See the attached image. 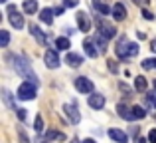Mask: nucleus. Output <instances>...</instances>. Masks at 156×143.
<instances>
[{"label":"nucleus","instance_id":"obj_1","mask_svg":"<svg viewBox=\"0 0 156 143\" xmlns=\"http://www.w3.org/2000/svg\"><path fill=\"white\" fill-rule=\"evenodd\" d=\"M12 66H14V70L20 73V76H24L28 81H34V84H38V77H36V73H34V70L30 68V64L26 62L24 58H20V56H12Z\"/></svg>","mask_w":156,"mask_h":143},{"label":"nucleus","instance_id":"obj_2","mask_svg":"<svg viewBox=\"0 0 156 143\" xmlns=\"http://www.w3.org/2000/svg\"><path fill=\"white\" fill-rule=\"evenodd\" d=\"M97 28H99V32H101V36H105L107 40H111V38H115L117 36V28L113 26L111 22H107L105 18H97Z\"/></svg>","mask_w":156,"mask_h":143},{"label":"nucleus","instance_id":"obj_3","mask_svg":"<svg viewBox=\"0 0 156 143\" xmlns=\"http://www.w3.org/2000/svg\"><path fill=\"white\" fill-rule=\"evenodd\" d=\"M18 97L20 100H34L36 97V84L34 81H24L22 85L18 88Z\"/></svg>","mask_w":156,"mask_h":143},{"label":"nucleus","instance_id":"obj_4","mask_svg":"<svg viewBox=\"0 0 156 143\" xmlns=\"http://www.w3.org/2000/svg\"><path fill=\"white\" fill-rule=\"evenodd\" d=\"M8 16H10V24L16 30H20V28L24 26V18H22V14L16 10V6H8Z\"/></svg>","mask_w":156,"mask_h":143},{"label":"nucleus","instance_id":"obj_5","mask_svg":"<svg viewBox=\"0 0 156 143\" xmlns=\"http://www.w3.org/2000/svg\"><path fill=\"white\" fill-rule=\"evenodd\" d=\"M63 113L71 119V123H79L81 115H79V111H77V103L75 101H73V103H65L63 105Z\"/></svg>","mask_w":156,"mask_h":143},{"label":"nucleus","instance_id":"obj_6","mask_svg":"<svg viewBox=\"0 0 156 143\" xmlns=\"http://www.w3.org/2000/svg\"><path fill=\"white\" fill-rule=\"evenodd\" d=\"M75 89L81 93H91L93 92V81L87 77H77L75 80Z\"/></svg>","mask_w":156,"mask_h":143},{"label":"nucleus","instance_id":"obj_7","mask_svg":"<svg viewBox=\"0 0 156 143\" xmlns=\"http://www.w3.org/2000/svg\"><path fill=\"white\" fill-rule=\"evenodd\" d=\"M44 60H46V66L51 68V70H55V68L59 66V56H57L55 50H46V54H44Z\"/></svg>","mask_w":156,"mask_h":143},{"label":"nucleus","instance_id":"obj_8","mask_svg":"<svg viewBox=\"0 0 156 143\" xmlns=\"http://www.w3.org/2000/svg\"><path fill=\"white\" fill-rule=\"evenodd\" d=\"M115 52H117L119 60L130 58V54H129V42H126V38H121V40H119V44H117V48H115Z\"/></svg>","mask_w":156,"mask_h":143},{"label":"nucleus","instance_id":"obj_9","mask_svg":"<svg viewBox=\"0 0 156 143\" xmlns=\"http://www.w3.org/2000/svg\"><path fill=\"white\" fill-rule=\"evenodd\" d=\"M77 26H79L81 32H89L91 30V20H89V16L85 14V12H77Z\"/></svg>","mask_w":156,"mask_h":143},{"label":"nucleus","instance_id":"obj_10","mask_svg":"<svg viewBox=\"0 0 156 143\" xmlns=\"http://www.w3.org/2000/svg\"><path fill=\"white\" fill-rule=\"evenodd\" d=\"M111 14H113V18L117 20V22L125 20L126 18V8H125V4H122V2H117L113 6V12H111Z\"/></svg>","mask_w":156,"mask_h":143},{"label":"nucleus","instance_id":"obj_11","mask_svg":"<svg viewBox=\"0 0 156 143\" xmlns=\"http://www.w3.org/2000/svg\"><path fill=\"white\" fill-rule=\"evenodd\" d=\"M83 48H85V54H87L89 58H97V56L101 54L99 50H95V40H91V38H85Z\"/></svg>","mask_w":156,"mask_h":143},{"label":"nucleus","instance_id":"obj_12","mask_svg":"<svg viewBox=\"0 0 156 143\" xmlns=\"http://www.w3.org/2000/svg\"><path fill=\"white\" fill-rule=\"evenodd\" d=\"M117 111H119V115H121L122 119H126V121H133V119H134L133 107H126L125 103H119V105H117Z\"/></svg>","mask_w":156,"mask_h":143},{"label":"nucleus","instance_id":"obj_13","mask_svg":"<svg viewBox=\"0 0 156 143\" xmlns=\"http://www.w3.org/2000/svg\"><path fill=\"white\" fill-rule=\"evenodd\" d=\"M109 137L113 141H117V143H126L129 141V135H126L125 131H121V129H109Z\"/></svg>","mask_w":156,"mask_h":143},{"label":"nucleus","instance_id":"obj_14","mask_svg":"<svg viewBox=\"0 0 156 143\" xmlns=\"http://www.w3.org/2000/svg\"><path fill=\"white\" fill-rule=\"evenodd\" d=\"M65 64H67V66H71V68H77V66H81V64H83V56L69 52V54L65 56Z\"/></svg>","mask_w":156,"mask_h":143},{"label":"nucleus","instance_id":"obj_15","mask_svg":"<svg viewBox=\"0 0 156 143\" xmlns=\"http://www.w3.org/2000/svg\"><path fill=\"white\" fill-rule=\"evenodd\" d=\"M89 105H91L93 109H103L105 107V97L99 96V93H95V96L89 97Z\"/></svg>","mask_w":156,"mask_h":143},{"label":"nucleus","instance_id":"obj_16","mask_svg":"<svg viewBox=\"0 0 156 143\" xmlns=\"http://www.w3.org/2000/svg\"><path fill=\"white\" fill-rule=\"evenodd\" d=\"M46 141H65V133L55 131V129H48V133H46Z\"/></svg>","mask_w":156,"mask_h":143},{"label":"nucleus","instance_id":"obj_17","mask_svg":"<svg viewBox=\"0 0 156 143\" xmlns=\"http://www.w3.org/2000/svg\"><path fill=\"white\" fill-rule=\"evenodd\" d=\"M40 20H42L44 24H50L53 22V10H50V8H44V10H40Z\"/></svg>","mask_w":156,"mask_h":143},{"label":"nucleus","instance_id":"obj_18","mask_svg":"<svg viewBox=\"0 0 156 143\" xmlns=\"http://www.w3.org/2000/svg\"><path fill=\"white\" fill-rule=\"evenodd\" d=\"M93 8H95V10H99L101 14H111V12H113V8L107 6L103 0H93Z\"/></svg>","mask_w":156,"mask_h":143},{"label":"nucleus","instance_id":"obj_19","mask_svg":"<svg viewBox=\"0 0 156 143\" xmlns=\"http://www.w3.org/2000/svg\"><path fill=\"white\" fill-rule=\"evenodd\" d=\"M24 12H26V14L38 12V0H24Z\"/></svg>","mask_w":156,"mask_h":143},{"label":"nucleus","instance_id":"obj_20","mask_svg":"<svg viewBox=\"0 0 156 143\" xmlns=\"http://www.w3.org/2000/svg\"><path fill=\"white\" fill-rule=\"evenodd\" d=\"M30 32H32V36H34V38L38 40L40 44H46V42H48V38H46V36H44V32L40 30L38 26H30Z\"/></svg>","mask_w":156,"mask_h":143},{"label":"nucleus","instance_id":"obj_21","mask_svg":"<svg viewBox=\"0 0 156 143\" xmlns=\"http://www.w3.org/2000/svg\"><path fill=\"white\" fill-rule=\"evenodd\" d=\"M134 88H136V92H146V80L142 76H138L134 80Z\"/></svg>","mask_w":156,"mask_h":143},{"label":"nucleus","instance_id":"obj_22","mask_svg":"<svg viewBox=\"0 0 156 143\" xmlns=\"http://www.w3.org/2000/svg\"><path fill=\"white\" fill-rule=\"evenodd\" d=\"M55 46H57V50H69V46H71V44H69L67 38H57L55 40Z\"/></svg>","mask_w":156,"mask_h":143},{"label":"nucleus","instance_id":"obj_23","mask_svg":"<svg viewBox=\"0 0 156 143\" xmlns=\"http://www.w3.org/2000/svg\"><path fill=\"white\" fill-rule=\"evenodd\" d=\"M133 113H134V119H142V117L146 115V111H144V107H142V105H134V107H133Z\"/></svg>","mask_w":156,"mask_h":143},{"label":"nucleus","instance_id":"obj_24","mask_svg":"<svg viewBox=\"0 0 156 143\" xmlns=\"http://www.w3.org/2000/svg\"><path fill=\"white\" fill-rule=\"evenodd\" d=\"M8 42H10V34H8L6 30H0V46L6 48V46H8Z\"/></svg>","mask_w":156,"mask_h":143},{"label":"nucleus","instance_id":"obj_25","mask_svg":"<svg viewBox=\"0 0 156 143\" xmlns=\"http://www.w3.org/2000/svg\"><path fill=\"white\" fill-rule=\"evenodd\" d=\"M34 129H36L38 133H40V131L44 129V121H42V117H40V115L36 117V121H34Z\"/></svg>","mask_w":156,"mask_h":143},{"label":"nucleus","instance_id":"obj_26","mask_svg":"<svg viewBox=\"0 0 156 143\" xmlns=\"http://www.w3.org/2000/svg\"><path fill=\"white\" fill-rule=\"evenodd\" d=\"M142 68H144V70H152V68H156V60H144V62H142Z\"/></svg>","mask_w":156,"mask_h":143},{"label":"nucleus","instance_id":"obj_27","mask_svg":"<svg viewBox=\"0 0 156 143\" xmlns=\"http://www.w3.org/2000/svg\"><path fill=\"white\" fill-rule=\"evenodd\" d=\"M129 54H130V58L138 54V46H136L134 42H129Z\"/></svg>","mask_w":156,"mask_h":143},{"label":"nucleus","instance_id":"obj_28","mask_svg":"<svg viewBox=\"0 0 156 143\" xmlns=\"http://www.w3.org/2000/svg\"><path fill=\"white\" fill-rule=\"evenodd\" d=\"M18 135H20V143H30V139H28V135H26L24 129H18Z\"/></svg>","mask_w":156,"mask_h":143},{"label":"nucleus","instance_id":"obj_29","mask_svg":"<svg viewBox=\"0 0 156 143\" xmlns=\"http://www.w3.org/2000/svg\"><path fill=\"white\" fill-rule=\"evenodd\" d=\"M77 4H79V0H63L65 8H73V6H77Z\"/></svg>","mask_w":156,"mask_h":143},{"label":"nucleus","instance_id":"obj_30","mask_svg":"<svg viewBox=\"0 0 156 143\" xmlns=\"http://www.w3.org/2000/svg\"><path fill=\"white\" fill-rule=\"evenodd\" d=\"M107 64H109V70L113 72V73H117V72H119V66H117V62H113V60H109Z\"/></svg>","mask_w":156,"mask_h":143},{"label":"nucleus","instance_id":"obj_31","mask_svg":"<svg viewBox=\"0 0 156 143\" xmlns=\"http://www.w3.org/2000/svg\"><path fill=\"white\" fill-rule=\"evenodd\" d=\"M2 93H4V101H6V103L10 105V107H14V105H12V97H10V92H6V89H4Z\"/></svg>","mask_w":156,"mask_h":143},{"label":"nucleus","instance_id":"obj_32","mask_svg":"<svg viewBox=\"0 0 156 143\" xmlns=\"http://www.w3.org/2000/svg\"><path fill=\"white\" fill-rule=\"evenodd\" d=\"M146 100H148V103H152L156 107V96H154V93H146Z\"/></svg>","mask_w":156,"mask_h":143},{"label":"nucleus","instance_id":"obj_33","mask_svg":"<svg viewBox=\"0 0 156 143\" xmlns=\"http://www.w3.org/2000/svg\"><path fill=\"white\" fill-rule=\"evenodd\" d=\"M142 16H144L146 20H152V18H154V14H152V12H150V10H146V8H144V10H142Z\"/></svg>","mask_w":156,"mask_h":143},{"label":"nucleus","instance_id":"obj_34","mask_svg":"<svg viewBox=\"0 0 156 143\" xmlns=\"http://www.w3.org/2000/svg\"><path fill=\"white\" fill-rule=\"evenodd\" d=\"M148 141L150 143H156V129H152V131L148 133Z\"/></svg>","mask_w":156,"mask_h":143},{"label":"nucleus","instance_id":"obj_35","mask_svg":"<svg viewBox=\"0 0 156 143\" xmlns=\"http://www.w3.org/2000/svg\"><path fill=\"white\" fill-rule=\"evenodd\" d=\"M16 111H18V117H20V119H26V109H16Z\"/></svg>","mask_w":156,"mask_h":143},{"label":"nucleus","instance_id":"obj_36","mask_svg":"<svg viewBox=\"0 0 156 143\" xmlns=\"http://www.w3.org/2000/svg\"><path fill=\"white\" fill-rule=\"evenodd\" d=\"M134 2H136V4H138V6H146V4H148V2H150V0H134Z\"/></svg>","mask_w":156,"mask_h":143},{"label":"nucleus","instance_id":"obj_37","mask_svg":"<svg viewBox=\"0 0 156 143\" xmlns=\"http://www.w3.org/2000/svg\"><path fill=\"white\" fill-rule=\"evenodd\" d=\"M63 10H65V6H59V8H55V10H53V14H63Z\"/></svg>","mask_w":156,"mask_h":143},{"label":"nucleus","instance_id":"obj_38","mask_svg":"<svg viewBox=\"0 0 156 143\" xmlns=\"http://www.w3.org/2000/svg\"><path fill=\"white\" fill-rule=\"evenodd\" d=\"M136 36H138V40H144V38H146V34H144V32H138Z\"/></svg>","mask_w":156,"mask_h":143},{"label":"nucleus","instance_id":"obj_39","mask_svg":"<svg viewBox=\"0 0 156 143\" xmlns=\"http://www.w3.org/2000/svg\"><path fill=\"white\" fill-rule=\"evenodd\" d=\"M150 50L156 52V40H152V44H150Z\"/></svg>","mask_w":156,"mask_h":143},{"label":"nucleus","instance_id":"obj_40","mask_svg":"<svg viewBox=\"0 0 156 143\" xmlns=\"http://www.w3.org/2000/svg\"><path fill=\"white\" fill-rule=\"evenodd\" d=\"M136 143H146V139H144V137H138V139H136Z\"/></svg>","mask_w":156,"mask_h":143},{"label":"nucleus","instance_id":"obj_41","mask_svg":"<svg viewBox=\"0 0 156 143\" xmlns=\"http://www.w3.org/2000/svg\"><path fill=\"white\" fill-rule=\"evenodd\" d=\"M83 143H95V141H93V139H85Z\"/></svg>","mask_w":156,"mask_h":143},{"label":"nucleus","instance_id":"obj_42","mask_svg":"<svg viewBox=\"0 0 156 143\" xmlns=\"http://www.w3.org/2000/svg\"><path fill=\"white\" fill-rule=\"evenodd\" d=\"M73 143H79V139H73Z\"/></svg>","mask_w":156,"mask_h":143},{"label":"nucleus","instance_id":"obj_43","mask_svg":"<svg viewBox=\"0 0 156 143\" xmlns=\"http://www.w3.org/2000/svg\"><path fill=\"white\" fill-rule=\"evenodd\" d=\"M154 89H156V80H154Z\"/></svg>","mask_w":156,"mask_h":143},{"label":"nucleus","instance_id":"obj_44","mask_svg":"<svg viewBox=\"0 0 156 143\" xmlns=\"http://www.w3.org/2000/svg\"><path fill=\"white\" fill-rule=\"evenodd\" d=\"M0 2H6V0H0Z\"/></svg>","mask_w":156,"mask_h":143}]
</instances>
